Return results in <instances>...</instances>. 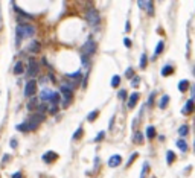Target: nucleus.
I'll use <instances>...</instances> for the list:
<instances>
[{"instance_id": "nucleus-17", "label": "nucleus", "mask_w": 195, "mask_h": 178, "mask_svg": "<svg viewBox=\"0 0 195 178\" xmlns=\"http://www.w3.org/2000/svg\"><path fill=\"white\" fill-rule=\"evenodd\" d=\"M175 145H177L178 148H180L181 152H186V151H187V143L185 142V139H178L177 142H175Z\"/></svg>"}, {"instance_id": "nucleus-15", "label": "nucleus", "mask_w": 195, "mask_h": 178, "mask_svg": "<svg viewBox=\"0 0 195 178\" xmlns=\"http://www.w3.org/2000/svg\"><path fill=\"white\" fill-rule=\"evenodd\" d=\"M38 107H40V102L37 98H32L29 101V104H28V110H38Z\"/></svg>"}, {"instance_id": "nucleus-13", "label": "nucleus", "mask_w": 195, "mask_h": 178, "mask_svg": "<svg viewBox=\"0 0 195 178\" xmlns=\"http://www.w3.org/2000/svg\"><path fill=\"white\" fill-rule=\"evenodd\" d=\"M140 98V94L139 93H131L130 94V98H128V108H134L137 104V101Z\"/></svg>"}, {"instance_id": "nucleus-11", "label": "nucleus", "mask_w": 195, "mask_h": 178, "mask_svg": "<svg viewBox=\"0 0 195 178\" xmlns=\"http://www.w3.org/2000/svg\"><path fill=\"white\" fill-rule=\"evenodd\" d=\"M58 160V154L53 152V151H49L43 155V161H46V163H52V161H57Z\"/></svg>"}, {"instance_id": "nucleus-19", "label": "nucleus", "mask_w": 195, "mask_h": 178, "mask_svg": "<svg viewBox=\"0 0 195 178\" xmlns=\"http://www.w3.org/2000/svg\"><path fill=\"white\" fill-rule=\"evenodd\" d=\"M163 47H165V41H162V40H160V41H159V44H157V46H155V52H154V58H155V56H159V55H160V53H162V52H163Z\"/></svg>"}, {"instance_id": "nucleus-21", "label": "nucleus", "mask_w": 195, "mask_h": 178, "mask_svg": "<svg viewBox=\"0 0 195 178\" xmlns=\"http://www.w3.org/2000/svg\"><path fill=\"white\" fill-rule=\"evenodd\" d=\"M154 137H155V128L154 126H148L146 128V139L153 140Z\"/></svg>"}, {"instance_id": "nucleus-28", "label": "nucleus", "mask_w": 195, "mask_h": 178, "mask_svg": "<svg viewBox=\"0 0 195 178\" xmlns=\"http://www.w3.org/2000/svg\"><path fill=\"white\" fill-rule=\"evenodd\" d=\"M82 132H84V129H82V126H79L76 131L73 132V140H79L81 137H82Z\"/></svg>"}, {"instance_id": "nucleus-45", "label": "nucleus", "mask_w": 195, "mask_h": 178, "mask_svg": "<svg viewBox=\"0 0 195 178\" xmlns=\"http://www.w3.org/2000/svg\"><path fill=\"white\" fill-rule=\"evenodd\" d=\"M11 158V155H5V157H3V161H5V163H6V161Z\"/></svg>"}, {"instance_id": "nucleus-39", "label": "nucleus", "mask_w": 195, "mask_h": 178, "mask_svg": "<svg viewBox=\"0 0 195 178\" xmlns=\"http://www.w3.org/2000/svg\"><path fill=\"white\" fill-rule=\"evenodd\" d=\"M9 145H11V148H17L18 146V142H17V140H15V139H11V142H9Z\"/></svg>"}, {"instance_id": "nucleus-1", "label": "nucleus", "mask_w": 195, "mask_h": 178, "mask_svg": "<svg viewBox=\"0 0 195 178\" xmlns=\"http://www.w3.org/2000/svg\"><path fill=\"white\" fill-rule=\"evenodd\" d=\"M35 34V26L32 24H18L17 28H15V44H20L21 41H23L25 38H29V37H32Z\"/></svg>"}, {"instance_id": "nucleus-43", "label": "nucleus", "mask_w": 195, "mask_h": 178, "mask_svg": "<svg viewBox=\"0 0 195 178\" xmlns=\"http://www.w3.org/2000/svg\"><path fill=\"white\" fill-rule=\"evenodd\" d=\"M125 31H127V32L131 31V24H130V21H127V23H125Z\"/></svg>"}, {"instance_id": "nucleus-14", "label": "nucleus", "mask_w": 195, "mask_h": 178, "mask_svg": "<svg viewBox=\"0 0 195 178\" xmlns=\"http://www.w3.org/2000/svg\"><path fill=\"white\" fill-rule=\"evenodd\" d=\"M189 81L187 79H183V81H180V82H178V90L181 91V93H186V91L189 90Z\"/></svg>"}, {"instance_id": "nucleus-23", "label": "nucleus", "mask_w": 195, "mask_h": 178, "mask_svg": "<svg viewBox=\"0 0 195 178\" xmlns=\"http://www.w3.org/2000/svg\"><path fill=\"white\" fill-rule=\"evenodd\" d=\"M166 161H168V164H172L175 161V154L172 151H168L166 152Z\"/></svg>"}, {"instance_id": "nucleus-40", "label": "nucleus", "mask_w": 195, "mask_h": 178, "mask_svg": "<svg viewBox=\"0 0 195 178\" xmlns=\"http://www.w3.org/2000/svg\"><path fill=\"white\" fill-rule=\"evenodd\" d=\"M123 44H125L127 47H131V40H130V38H123Z\"/></svg>"}, {"instance_id": "nucleus-5", "label": "nucleus", "mask_w": 195, "mask_h": 178, "mask_svg": "<svg viewBox=\"0 0 195 178\" xmlns=\"http://www.w3.org/2000/svg\"><path fill=\"white\" fill-rule=\"evenodd\" d=\"M81 52H82V55H85V56H91V55H93V53L96 52V43H95V40L93 38H89L82 44Z\"/></svg>"}, {"instance_id": "nucleus-7", "label": "nucleus", "mask_w": 195, "mask_h": 178, "mask_svg": "<svg viewBox=\"0 0 195 178\" xmlns=\"http://www.w3.org/2000/svg\"><path fill=\"white\" fill-rule=\"evenodd\" d=\"M40 72V67H38V63L34 61V59H31L29 66H28V70H26V75H28L29 78H34L37 76V73Z\"/></svg>"}, {"instance_id": "nucleus-34", "label": "nucleus", "mask_w": 195, "mask_h": 178, "mask_svg": "<svg viewBox=\"0 0 195 178\" xmlns=\"http://www.w3.org/2000/svg\"><path fill=\"white\" fill-rule=\"evenodd\" d=\"M81 59H82V66H84V67H89V66H90V59H89V56L82 55V56H81Z\"/></svg>"}, {"instance_id": "nucleus-18", "label": "nucleus", "mask_w": 195, "mask_h": 178, "mask_svg": "<svg viewBox=\"0 0 195 178\" xmlns=\"http://www.w3.org/2000/svg\"><path fill=\"white\" fill-rule=\"evenodd\" d=\"M168 104H169V96H168V94H163V96H162V99H160L159 107H160L162 110H165L166 107H168Z\"/></svg>"}, {"instance_id": "nucleus-29", "label": "nucleus", "mask_w": 195, "mask_h": 178, "mask_svg": "<svg viewBox=\"0 0 195 178\" xmlns=\"http://www.w3.org/2000/svg\"><path fill=\"white\" fill-rule=\"evenodd\" d=\"M97 116H99V110H93V111H91L90 114L87 116V120H89V122H93Z\"/></svg>"}, {"instance_id": "nucleus-9", "label": "nucleus", "mask_w": 195, "mask_h": 178, "mask_svg": "<svg viewBox=\"0 0 195 178\" xmlns=\"http://www.w3.org/2000/svg\"><path fill=\"white\" fill-rule=\"evenodd\" d=\"M137 5H139V8H142V9H146L148 11V14L149 15H153L154 14V5H153V2L151 0H139L137 2Z\"/></svg>"}, {"instance_id": "nucleus-8", "label": "nucleus", "mask_w": 195, "mask_h": 178, "mask_svg": "<svg viewBox=\"0 0 195 178\" xmlns=\"http://www.w3.org/2000/svg\"><path fill=\"white\" fill-rule=\"evenodd\" d=\"M53 94H55V91H53V90H50V88H44V90L41 91L40 99H41L43 104L49 105V104H50V101H52V98H53Z\"/></svg>"}, {"instance_id": "nucleus-48", "label": "nucleus", "mask_w": 195, "mask_h": 178, "mask_svg": "<svg viewBox=\"0 0 195 178\" xmlns=\"http://www.w3.org/2000/svg\"><path fill=\"white\" fill-rule=\"evenodd\" d=\"M153 178H155V177H153Z\"/></svg>"}, {"instance_id": "nucleus-41", "label": "nucleus", "mask_w": 195, "mask_h": 178, "mask_svg": "<svg viewBox=\"0 0 195 178\" xmlns=\"http://www.w3.org/2000/svg\"><path fill=\"white\" fill-rule=\"evenodd\" d=\"M11 178H23V174H21V172H15V174H12Z\"/></svg>"}, {"instance_id": "nucleus-26", "label": "nucleus", "mask_w": 195, "mask_h": 178, "mask_svg": "<svg viewBox=\"0 0 195 178\" xmlns=\"http://www.w3.org/2000/svg\"><path fill=\"white\" fill-rule=\"evenodd\" d=\"M40 50V44L37 41H32V44H31V47H29V52L31 53H37Z\"/></svg>"}, {"instance_id": "nucleus-37", "label": "nucleus", "mask_w": 195, "mask_h": 178, "mask_svg": "<svg viewBox=\"0 0 195 178\" xmlns=\"http://www.w3.org/2000/svg\"><path fill=\"white\" fill-rule=\"evenodd\" d=\"M117 96H119V99L125 101V99H127V91H125V90H121V91L117 93Z\"/></svg>"}, {"instance_id": "nucleus-24", "label": "nucleus", "mask_w": 195, "mask_h": 178, "mask_svg": "<svg viewBox=\"0 0 195 178\" xmlns=\"http://www.w3.org/2000/svg\"><path fill=\"white\" fill-rule=\"evenodd\" d=\"M178 134H180L181 137H185L189 134V125H181L180 128H178Z\"/></svg>"}, {"instance_id": "nucleus-6", "label": "nucleus", "mask_w": 195, "mask_h": 178, "mask_svg": "<svg viewBox=\"0 0 195 178\" xmlns=\"http://www.w3.org/2000/svg\"><path fill=\"white\" fill-rule=\"evenodd\" d=\"M35 91H37V81L29 79L28 84H26V87H25V96L26 98H32V96L35 94Z\"/></svg>"}, {"instance_id": "nucleus-2", "label": "nucleus", "mask_w": 195, "mask_h": 178, "mask_svg": "<svg viewBox=\"0 0 195 178\" xmlns=\"http://www.w3.org/2000/svg\"><path fill=\"white\" fill-rule=\"evenodd\" d=\"M46 119L44 114H41V113H35V114H32L28 120H26V123H28V128L29 131H35L37 128H38V125Z\"/></svg>"}, {"instance_id": "nucleus-35", "label": "nucleus", "mask_w": 195, "mask_h": 178, "mask_svg": "<svg viewBox=\"0 0 195 178\" xmlns=\"http://www.w3.org/2000/svg\"><path fill=\"white\" fill-rule=\"evenodd\" d=\"M104 137H105V131H101V132L95 137V142H101V140L104 139Z\"/></svg>"}, {"instance_id": "nucleus-22", "label": "nucleus", "mask_w": 195, "mask_h": 178, "mask_svg": "<svg viewBox=\"0 0 195 178\" xmlns=\"http://www.w3.org/2000/svg\"><path fill=\"white\" fill-rule=\"evenodd\" d=\"M143 140H145V139H143V134H142V132H139V131H137L136 134H134V139H133V142H134V143L142 145V143H143Z\"/></svg>"}, {"instance_id": "nucleus-44", "label": "nucleus", "mask_w": 195, "mask_h": 178, "mask_svg": "<svg viewBox=\"0 0 195 178\" xmlns=\"http://www.w3.org/2000/svg\"><path fill=\"white\" fill-rule=\"evenodd\" d=\"M191 90H192V99H194V98H195V85H192Z\"/></svg>"}, {"instance_id": "nucleus-4", "label": "nucleus", "mask_w": 195, "mask_h": 178, "mask_svg": "<svg viewBox=\"0 0 195 178\" xmlns=\"http://www.w3.org/2000/svg\"><path fill=\"white\" fill-rule=\"evenodd\" d=\"M85 20H87V23L91 28H96V26L99 24V12H97V9L89 8L85 11Z\"/></svg>"}, {"instance_id": "nucleus-30", "label": "nucleus", "mask_w": 195, "mask_h": 178, "mask_svg": "<svg viewBox=\"0 0 195 178\" xmlns=\"http://www.w3.org/2000/svg\"><path fill=\"white\" fill-rule=\"evenodd\" d=\"M17 129H18V131H21V132H28V131H29L28 123H26V122H23V123H18V125H17Z\"/></svg>"}, {"instance_id": "nucleus-12", "label": "nucleus", "mask_w": 195, "mask_h": 178, "mask_svg": "<svg viewBox=\"0 0 195 178\" xmlns=\"http://www.w3.org/2000/svg\"><path fill=\"white\" fill-rule=\"evenodd\" d=\"M121 163H122L121 155H111V157L108 158V166H110V168H117Z\"/></svg>"}, {"instance_id": "nucleus-16", "label": "nucleus", "mask_w": 195, "mask_h": 178, "mask_svg": "<svg viewBox=\"0 0 195 178\" xmlns=\"http://www.w3.org/2000/svg\"><path fill=\"white\" fill-rule=\"evenodd\" d=\"M172 73H174V67L169 66V64H166V66L162 69V76H169Z\"/></svg>"}, {"instance_id": "nucleus-31", "label": "nucleus", "mask_w": 195, "mask_h": 178, "mask_svg": "<svg viewBox=\"0 0 195 178\" xmlns=\"http://www.w3.org/2000/svg\"><path fill=\"white\" fill-rule=\"evenodd\" d=\"M14 8H15V11H17L18 14H21V15H23L25 18H34V15H31V14H28V12H25V11H21L18 6H15V5H14Z\"/></svg>"}, {"instance_id": "nucleus-33", "label": "nucleus", "mask_w": 195, "mask_h": 178, "mask_svg": "<svg viewBox=\"0 0 195 178\" xmlns=\"http://www.w3.org/2000/svg\"><path fill=\"white\" fill-rule=\"evenodd\" d=\"M148 169H149V164L148 163H143V169H142V174H140V178H145L146 174H148Z\"/></svg>"}, {"instance_id": "nucleus-3", "label": "nucleus", "mask_w": 195, "mask_h": 178, "mask_svg": "<svg viewBox=\"0 0 195 178\" xmlns=\"http://www.w3.org/2000/svg\"><path fill=\"white\" fill-rule=\"evenodd\" d=\"M59 94L63 96V108H67L73 101V90L67 88L66 85H61L59 87Z\"/></svg>"}, {"instance_id": "nucleus-32", "label": "nucleus", "mask_w": 195, "mask_h": 178, "mask_svg": "<svg viewBox=\"0 0 195 178\" xmlns=\"http://www.w3.org/2000/svg\"><path fill=\"white\" fill-rule=\"evenodd\" d=\"M125 76H127L128 79H134V78H136V76H134V70H133V67H128V69H127Z\"/></svg>"}, {"instance_id": "nucleus-46", "label": "nucleus", "mask_w": 195, "mask_h": 178, "mask_svg": "<svg viewBox=\"0 0 195 178\" xmlns=\"http://www.w3.org/2000/svg\"><path fill=\"white\" fill-rule=\"evenodd\" d=\"M194 76H195V69H194Z\"/></svg>"}, {"instance_id": "nucleus-10", "label": "nucleus", "mask_w": 195, "mask_h": 178, "mask_svg": "<svg viewBox=\"0 0 195 178\" xmlns=\"http://www.w3.org/2000/svg\"><path fill=\"white\" fill-rule=\"evenodd\" d=\"M195 111V104H194V99H187V102L185 104V107H183V110H181V113L185 116H187V114H191V113H194Z\"/></svg>"}, {"instance_id": "nucleus-36", "label": "nucleus", "mask_w": 195, "mask_h": 178, "mask_svg": "<svg viewBox=\"0 0 195 178\" xmlns=\"http://www.w3.org/2000/svg\"><path fill=\"white\" fill-rule=\"evenodd\" d=\"M136 158H137V152H134V154L131 155V157H130V160L127 161V166H131V164H133V161L136 160Z\"/></svg>"}, {"instance_id": "nucleus-27", "label": "nucleus", "mask_w": 195, "mask_h": 178, "mask_svg": "<svg viewBox=\"0 0 195 178\" xmlns=\"http://www.w3.org/2000/svg\"><path fill=\"white\" fill-rule=\"evenodd\" d=\"M146 64H148V56H146V53H142V56H140V69H146Z\"/></svg>"}, {"instance_id": "nucleus-20", "label": "nucleus", "mask_w": 195, "mask_h": 178, "mask_svg": "<svg viewBox=\"0 0 195 178\" xmlns=\"http://www.w3.org/2000/svg\"><path fill=\"white\" fill-rule=\"evenodd\" d=\"M25 72V64L23 63H17L14 67V75H21Z\"/></svg>"}, {"instance_id": "nucleus-38", "label": "nucleus", "mask_w": 195, "mask_h": 178, "mask_svg": "<svg viewBox=\"0 0 195 178\" xmlns=\"http://www.w3.org/2000/svg\"><path fill=\"white\" fill-rule=\"evenodd\" d=\"M139 82H140V78H139V76H136L134 79H131V85H133V87H137Z\"/></svg>"}, {"instance_id": "nucleus-42", "label": "nucleus", "mask_w": 195, "mask_h": 178, "mask_svg": "<svg viewBox=\"0 0 195 178\" xmlns=\"http://www.w3.org/2000/svg\"><path fill=\"white\" fill-rule=\"evenodd\" d=\"M154 96H155V93H151L149 101H148V105H153V102H154Z\"/></svg>"}, {"instance_id": "nucleus-47", "label": "nucleus", "mask_w": 195, "mask_h": 178, "mask_svg": "<svg viewBox=\"0 0 195 178\" xmlns=\"http://www.w3.org/2000/svg\"><path fill=\"white\" fill-rule=\"evenodd\" d=\"M194 148H195V145H194Z\"/></svg>"}, {"instance_id": "nucleus-25", "label": "nucleus", "mask_w": 195, "mask_h": 178, "mask_svg": "<svg viewBox=\"0 0 195 178\" xmlns=\"http://www.w3.org/2000/svg\"><path fill=\"white\" fill-rule=\"evenodd\" d=\"M119 84H121V76H119V75H115L113 79H111V87L113 88H117Z\"/></svg>"}]
</instances>
